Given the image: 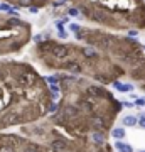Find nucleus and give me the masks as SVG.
Wrapping results in <instances>:
<instances>
[{"mask_svg":"<svg viewBox=\"0 0 145 152\" xmlns=\"http://www.w3.org/2000/svg\"><path fill=\"white\" fill-rule=\"evenodd\" d=\"M26 152H39L36 147H29V149H26Z\"/></svg>","mask_w":145,"mask_h":152,"instance_id":"obj_18","label":"nucleus"},{"mask_svg":"<svg viewBox=\"0 0 145 152\" xmlns=\"http://www.w3.org/2000/svg\"><path fill=\"white\" fill-rule=\"evenodd\" d=\"M47 81L51 83V85H56V83H58V78H47Z\"/></svg>","mask_w":145,"mask_h":152,"instance_id":"obj_14","label":"nucleus"},{"mask_svg":"<svg viewBox=\"0 0 145 152\" xmlns=\"http://www.w3.org/2000/svg\"><path fill=\"white\" fill-rule=\"evenodd\" d=\"M138 124H140V127H144V129H145V117H140Z\"/></svg>","mask_w":145,"mask_h":152,"instance_id":"obj_13","label":"nucleus"},{"mask_svg":"<svg viewBox=\"0 0 145 152\" xmlns=\"http://www.w3.org/2000/svg\"><path fill=\"white\" fill-rule=\"evenodd\" d=\"M144 152H145V151H144Z\"/></svg>","mask_w":145,"mask_h":152,"instance_id":"obj_21","label":"nucleus"},{"mask_svg":"<svg viewBox=\"0 0 145 152\" xmlns=\"http://www.w3.org/2000/svg\"><path fill=\"white\" fill-rule=\"evenodd\" d=\"M76 37L101 51L111 53L117 59V64H122L127 68L130 76L140 86L145 90V54L144 46H140L135 39L130 37H117L113 34L100 32L93 29L79 27L76 31Z\"/></svg>","mask_w":145,"mask_h":152,"instance_id":"obj_2","label":"nucleus"},{"mask_svg":"<svg viewBox=\"0 0 145 152\" xmlns=\"http://www.w3.org/2000/svg\"><path fill=\"white\" fill-rule=\"evenodd\" d=\"M51 53H52L54 58H58V59H64V58H68V54H69V49L66 48V46H63V44H56L54 42Z\"/></svg>","mask_w":145,"mask_h":152,"instance_id":"obj_4","label":"nucleus"},{"mask_svg":"<svg viewBox=\"0 0 145 152\" xmlns=\"http://www.w3.org/2000/svg\"><path fill=\"white\" fill-rule=\"evenodd\" d=\"M144 49H145V46H144Z\"/></svg>","mask_w":145,"mask_h":152,"instance_id":"obj_20","label":"nucleus"},{"mask_svg":"<svg viewBox=\"0 0 145 152\" xmlns=\"http://www.w3.org/2000/svg\"><path fill=\"white\" fill-rule=\"evenodd\" d=\"M115 149L118 152H133V149H132L128 144H125V142H122V140H118L115 144Z\"/></svg>","mask_w":145,"mask_h":152,"instance_id":"obj_5","label":"nucleus"},{"mask_svg":"<svg viewBox=\"0 0 145 152\" xmlns=\"http://www.w3.org/2000/svg\"><path fill=\"white\" fill-rule=\"evenodd\" d=\"M68 68H69V69H73V71H79L81 69L79 66H78V63H69V66H68Z\"/></svg>","mask_w":145,"mask_h":152,"instance_id":"obj_11","label":"nucleus"},{"mask_svg":"<svg viewBox=\"0 0 145 152\" xmlns=\"http://www.w3.org/2000/svg\"><path fill=\"white\" fill-rule=\"evenodd\" d=\"M52 147L56 149V151H66V142H63V140H54V142H52Z\"/></svg>","mask_w":145,"mask_h":152,"instance_id":"obj_9","label":"nucleus"},{"mask_svg":"<svg viewBox=\"0 0 145 152\" xmlns=\"http://www.w3.org/2000/svg\"><path fill=\"white\" fill-rule=\"evenodd\" d=\"M49 110H51V112H56V110H58V105H56V103H51Z\"/></svg>","mask_w":145,"mask_h":152,"instance_id":"obj_16","label":"nucleus"},{"mask_svg":"<svg viewBox=\"0 0 145 152\" xmlns=\"http://www.w3.org/2000/svg\"><path fill=\"white\" fill-rule=\"evenodd\" d=\"M135 124H137V118L132 117V115H128V117H125L123 118V125H127V127H133Z\"/></svg>","mask_w":145,"mask_h":152,"instance_id":"obj_8","label":"nucleus"},{"mask_svg":"<svg viewBox=\"0 0 145 152\" xmlns=\"http://www.w3.org/2000/svg\"><path fill=\"white\" fill-rule=\"evenodd\" d=\"M7 4H12V5L15 7H27V9H31V7H44L51 4V2H56V0H4Z\"/></svg>","mask_w":145,"mask_h":152,"instance_id":"obj_3","label":"nucleus"},{"mask_svg":"<svg viewBox=\"0 0 145 152\" xmlns=\"http://www.w3.org/2000/svg\"><path fill=\"white\" fill-rule=\"evenodd\" d=\"M111 135L117 139V140H122L125 137V130L123 129H113V132H111Z\"/></svg>","mask_w":145,"mask_h":152,"instance_id":"obj_7","label":"nucleus"},{"mask_svg":"<svg viewBox=\"0 0 145 152\" xmlns=\"http://www.w3.org/2000/svg\"><path fill=\"white\" fill-rule=\"evenodd\" d=\"M113 86L117 88V90H120V91H130L132 90L130 85H122L120 81H113Z\"/></svg>","mask_w":145,"mask_h":152,"instance_id":"obj_6","label":"nucleus"},{"mask_svg":"<svg viewBox=\"0 0 145 152\" xmlns=\"http://www.w3.org/2000/svg\"><path fill=\"white\" fill-rule=\"evenodd\" d=\"M137 105H138V107H144V105H145V100H137Z\"/></svg>","mask_w":145,"mask_h":152,"instance_id":"obj_19","label":"nucleus"},{"mask_svg":"<svg viewBox=\"0 0 145 152\" xmlns=\"http://www.w3.org/2000/svg\"><path fill=\"white\" fill-rule=\"evenodd\" d=\"M29 10L32 12V14H37V12H39V7H31V9H29Z\"/></svg>","mask_w":145,"mask_h":152,"instance_id":"obj_17","label":"nucleus"},{"mask_svg":"<svg viewBox=\"0 0 145 152\" xmlns=\"http://www.w3.org/2000/svg\"><path fill=\"white\" fill-rule=\"evenodd\" d=\"M73 5L88 20L118 29L144 31L145 0H71Z\"/></svg>","mask_w":145,"mask_h":152,"instance_id":"obj_1","label":"nucleus"},{"mask_svg":"<svg viewBox=\"0 0 145 152\" xmlns=\"http://www.w3.org/2000/svg\"><path fill=\"white\" fill-rule=\"evenodd\" d=\"M78 14H79V10H78V9H76V7H73V9H69V15L76 17V15H78Z\"/></svg>","mask_w":145,"mask_h":152,"instance_id":"obj_12","label":"nucleus"},{"mask_svg":"<svg viewBox=\"0 0 145 152\" xmlns=\"http://www.w3.org/2000/svg\"><path fill=\"white\" fill-rule=\"evenodd\" d=\"M0 10H5V12H10L12 7L9 5V4H0Z\"/></svg>","mask_w":145,"mask_h":152,"instance_id":"obj_10","label":"nucleus"},{"mask_svg":"<svg viewBox=\"0 0 145 152\" xmlns=\"http://www.w3.org/2000/svg\"><path fill=\"white\" fill-rule=\"evenodd\" d=\"M0 152H12L10 147H0Z\"/></svg>","mask_w":145,"mask_h":152,"instance_id":"obj_15","label":"nucleus"}]
</instances>
